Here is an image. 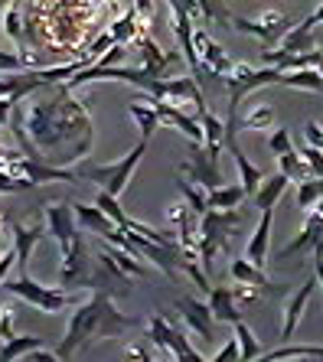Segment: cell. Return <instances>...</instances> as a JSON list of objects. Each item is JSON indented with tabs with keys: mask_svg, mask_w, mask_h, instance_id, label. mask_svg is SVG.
<instances>
[{
	"mask_svg": "<svg viewBox=\"0 0 323 362\" xmlns=\"http://www.w3.org/2000/svg\"><path fill=\"white\" fill-rule=\"evenodd\" d=\"M177 189L183 193V199H187V206L196 212V216H203L206 209H209V199H206V189L203 186H196L193 180L187 177V173H180L177 177Z\"/></svg>",
	"mask_w": 323,
	"mask_h": 362,
	"instance_id": "cell-23",
	"label": "cell"
},
{
	"mask_svg": "<svg viewBox=\"0 0 323 362\" xmlns=\"http://www.w3.org/2000/svg\"><path fill=\"white\" fill-rule=\"evenodd\" d=\"M199 124H203V134H206V144H219L225 147V121L209 115V108H199Z\"/></svg>",
	"mask_w": 323,
	"mask_h": 362,
	"instance_id": "cell-28",
	"label": "cell"
},
{
	"mask_svg": "<svg viewBox=\"0 0 323 362\" xmlns=\"http://www.w3.org/2000/svg\"><path fill=\"white\" fill-rule=\"evenodd\" d=\"M229 271H232V278L238 281V284H248V287H258V291H271V294H284V287L281 284H271L268 281V274H264L258 264H252L248 258H235V262L229 264Z\"/></svg>",
	"mask_w": 323,
	"mask_h": 362,
	"instance_id": "cell-15",
	"label": "cell"
},
{
	"mask_svg": "<svg viewBox=\"0 0 323 362\" xmlns=\"http://www.w3.org/2000/svg\"><path fill=\"white\" fill-rule=\"evenodd\" d=\"M111 46H114V40H111V33H105V36H102V40H98V42H92V49L86 52V59H88V62H92V66H95V62L102 59V52H105V49H111Z\"/></svg>",
	"mask_w": 323,
	"mask_h": 362,
	"instance_id": "cell-38",
	"label": "cell"
},
{
	"mask_svg": "<svg viewBox=\"0 0 323 362\" xmlns=\"http://www.w3.org/2000/svg\"><path fill=\"white\" fill-rule=\"evenodd\" d=\"M271 121H274V111L268 105H258L252 115H245V118L238 121V127L242 131H262V127H271Z\"/></svg>",
	"mask_w": 323,
	"mask_h": 362,
	"instance_id": "cell-30",
	"label": "cell"
},
{
	"mask_svg": "<svg viewBox=\"0 0 323 362\" xmlns=\"http://www.w3.org/2000/svg\"><path fill=\"white\" fill-rule=\"evenodd\" d=\"M248 219L245 209H206L203 216H199V242H196V248H199V264H203V271L213 268V258L225 248V242H229V232L235 226H242V222Z\"/></svg>",
	"mask_w": 323,
	"mask_h": 362,
	"instance_id": "cell-4",
	"label": "cell"
},
{
	"mask_svg": "<svg viewBox=\"0 0 323 362\" xmlns=\"http://www.w3.org/2000/svg\"><path fill=\"white\" fill-rule=\"evenodd\" d=\"M4 291L13 297H20V300L33 303V307H40L43 313H62L66 307H72V303L78 300L69 287H46V284H36L30 274H20L17 281H4Z\"/></svg>",
	"mask_w": 323,
	"mask_h": 362,
	"instance_id": "cell-6",
	"label": "cell"
},
{
	"mask_svg": "<svg viewBox=\"0 0 323 362\" xmlns=\"http://www.w3.org/2000/svg\"><path fill=\"white\" fill-rule=\"evenodd\" d=\"M95 206H98V209L105 212V216H108L111 222H114V226L118 228H124L128 226V212L121 209V202H118V196H111V193H105V189H98V196H95Z\"/></svg>",
	"mask_w": 323,
	"mask_h": 362,
	"instance_id": "cell-27",
	"label": "cell"
},
{
	"mask_svg": "<svg viewBox=\"0 0 323 362\" xmlns=\"http://www.w3.org/2000/svg\"><path fill=\"white\" fill-rule=\"evenodd\" d=\"M40 346H46V339H40V337H10L7 343L0 346V359H7V362L23 359V356H30L33 349H40Z\"/></svg>",
	"mask_w": 323,
	"mask_h": 362,
	"instance_id": "cell-22",
	"label": "cell"
},
{
	"mask_svg": "<svg viewBox=\"0 0 323 362\" xmlns=\"http://www.w3.org/2000/svg\"><path fill=\"white\" fill-rule=\"evenodd\" d=\"M128 323L131 320L114 307L108 291H98L88 303H78L76 307L72 320H69V329H66V339L59 343L56 356L59 359H72V356H78L82 346H88L92 339H102V337H118Z\"/></svg>",
	"mask_w": 323,
	"mask_h": 362,
	"instance_id": "cell-2",
	"label": "cell"
},
{
	"mask_svg": "<svg viewBox=\"0 0 323 362\" xmlns=\"http://www.w3.org/2000/svg\"><path fill=\"white\" fill-rule=\"evenodd\" d=\"M232 327H235V339H238V346H242V362H255V359H262L264 349H262V343L255 339V333H252V329H248L242 320H235Z\"/></svg>",
	"mask_w": 323,
	"mask_h": 362,
	"instance_id": "cell-24",
	"label": "cell"
},
{
	"mask_svg": "<svg viewBox=\"0 0 323 362\" xmlns=\"http://www.w3.org/2000/svg\"><path fill=\"white\" fill-rule=\"evenodd\" d=\"M314 287H317V278H307L304 284L298 287V294H290L288 307H284V327H281V339L294 337V329H298L300 317H304L307 303H310V297H314Z\"/></svg>",
	"mask_w": 323,
	"mask_h": 362,
	"instance_id": "cell-13",
	"label": "cell"
},
{
	"mask_svg": "<svg viewBox=\"0 0 323 362\" xmlns=\"http://www.w3.org/2000/svg\"><path fill=\"white\" fill-rule=\"evenodd\" d=\"M304 137L310 147H317V151H323V124H317V121H307L304 124Z\"/></svg>",
	"mask_w": 323,
	"mask_h": 362,
	"instance_id": "cell-37",
	"label": "cell"
},
{
	"mask_svg": "<svg viewBox=\"0 0 323 362\" xmlns=\"http://www.w3.org/2000/svg\"><path fill=\"white\" fill-rule=\"evenodd\" d=\"M219 144H189V160L183 163V173L193 180L196 186H203L206 193L222 186V170H219Z\"/></svg>",
	"mask_w": 323,
	"mask_h": 362,
	"instance_id": "cell-7",
	"label": "cell"
},
{
	"mask_svg": "<svg viewBox=\"0 0 323 362\" xmlns=\"http://www.w3.org/2000/svg\"><path fill=\"white\" fill-rule=\"evenodd\" d=\"M300 157H304V163L310 167V177H323V151H317V147H300Z\"/></svg>",
	"mask_w": 323,
	"mask_h": 362,
	"instance_id": "cell-35",
	"label": "cell"
},
{
	"mask_svg": "<svg viewBox=\"0 0 323 362\" xmlns=\"http://www.w3.org/2000/svg\"><path fill=\"white\" fill-rule=\"evenodd\" d=\"M0 137H4V124H0Z\"/></svg>",
	"mask_w": 323,
	"mask_h": 362,
	"instance_id": "cell-46",
	"label": "cell"
},
{
	"mask_svg": "<svg viewBox=\"0 0 323 362\" xmlns=\"http://www.w3.org/2000/svg\"><path fill=\"white\" fill-rule=\"evenodd\" d=\"M147 339H151L153 346H160L163 353L170 356V359H177V362H203V356L189 346V339L183 337L180 329H173L160 313L151 317V323H147Z\"/></svg>",
	"mask_w": 323,
	"mask_h": 362,
	"instance_id": "cell-8",
	"label": "cell"
},
{
	"mask_svg": "<svg viewBox=\"0 0 323 362\" xmlns=\"http://www.w3.org/2000/svg\"><path fill=\"white\" fill-rule=\"evenodd\" d=\"M271 362L281 359H323V346H281L274 353H268Z\"/></svg>",
	"mask_w": 323,
	"mask_h": 362,
	"instance_id": "cell-29",
	"label": "cell"
},
{
	"mask_svg": "<svg viewBox=\"0 0 323 362\" xmlns=\"http://www.w3.org/2000/svg\"><path fill=\"white\" fill-rule=\"evenodd\" d=\"M128 115L134 118V124L141 127V137H144V141H151L153 131L160 127V115H157V108H153V98H151V95H147V98H141V101H131V105H128Z\"/></svg>",
	"mask_w": 323,
	"mask_h": 362,
	"instance_id": "cell-18",
	"label": "cell"
},
{
	"mask_svg": "<svg viewBox=\"0 0 323 362\" xmlns=\"http://www.w3.org/2000/svg\"><path fill=\"white\" fill-rule=\"evenodd\" d=\"M111 40L114 42H128V40H137V13H124L118 23L111 26Z\"/></svg>",
	"mask_w": 323,
	"mask_h": 362,
	"instance_id": "cell-32",
	"label": "cell"
},
{
	"mask_svg": "<svg viewBox=\"0 0 323 362\" xmlns=\"http://www.w3.org/2000/svg\"><path fill=\"white\" fill-rule=\"evenodd\" d=\"M320 199H323V177H307V180H300V189H298V206H300V209L310 212Z\"/></svg>",
	"mask_w": 323,
	"mask_h": 362,
	"instance_id": "cell-26",
	"label": "cell"
},
{
	"mask_svg": "<svg viewBox=\"0 0 323 362\" xmlns=\"http://www.w3.org/2000/svg\"><path fill=\"white\" fill-rule=\"evenodd\" d=\"M278 85H288V88H300V92L323 95V76L317 72V69H290V72H281Z\"/></svg>",
	"mask_w": 323,
	"mask_h": 362,
	"instance_id": "cell-20",
	"label": "cell"
},
{
	"mask_svg": "<svg viewBox=\"0 0 323 362\" xmlns=\"http://www.w3.org/2000/svg\"><path fill=\"white\" fill-rule=\"evenodd\" d=\"M134 13L144 20V23H151V17H153V0H137V10H134Z\"/></svg>",
	"mask_w": 323,
	"mask_h": 362,
	"instance_id": "cell-42",
	"label": "cell"
},
{
	"mask_svg": "<svg viewBox=\"0 0 323 362\" xmlns=\"http://www.w3.org/2000/svg\"><path fill=\"white\" fill-rule=\"evenodd\" d=\"M46 226H49L52 238L59 242L62 264H59V287H82L92 281V268H88V248L86 235L78 232L76 209L66 202H52L46 206Z\"/></svg>",
	"mask_w": 323,
	"mask_h": 362,
	"instance_id": "cell-3",
	"label": "cell"
},
{
	"mask_svg": "<svg viewBox=\"0 0 323 362\" xmlns=\"http://www.w3.org/2000/svg\"><path fill=\"white\" fill-rule=\"evenodd\" d=\"M72 209H76V222H78V226L88 228V232H95V235H102L105 242H108L111 232L118 228L114 222L108 219V216H105L102 209H98V206H86V202H76Z\"/></svg>",
	"mask_w": 323,
	"mask_h": 362,
	"instance_id": "cell-16",
	"label": "cell"
},
{
	"mask_svg": "<svg viewBox=\"0 0 323 362\" xmlns=\"http://www.w3.org/2000/svg\"><path fill=\"white\" fill-rule=\"evenodd\" d=\"M4 226H7V222H4V219H0V235H4Z\"/></svg>",
	"mask_w": 323,
	"mask_h": 362,
	"instance_id": "cell-45",
	"label": "cell"
},
{
	"mask_svg": "<svg viewBox=\"0 0 323 362\" xmlns=\"http://www.w3.org/2000/svg\"><path fill=\"white\" fill-rule=\"evenodd\" d=\"M288 183L290 180L284 177V173H274V177H264V183L258 186L255 189V196H252V206H255L258 212L262 209H274V202L281 199V193H284V189H288Z\"/></svg>",
	"mask_w": 323,
	"mask_h": 362,
	"instance_id": "cell-19",
	"label": "cell"
},
{
	"mask_svg": "<svg viewBox=\"0 0 323 362\" xmlns=\"http://www.w3.org/2000/svg\"><path fill=\"white\" fill-rule=\"evenodd\" d=\"M13 134L30 157L66 167L92 151V118L86 101H76L66 85L52 88L40 101H30L26 111L13 115Z\"/></svg>",
	"mask_w": 323,
	"mask_h": 362,
	"instance_id": "cell-1",
	"label": "cell"
},
{
	"mask_svg": "<svg viewBox=\"0 0 323 362\" xmlns=\"http://www.w3.org/2000/svg\"><path fill=\"white\" fill-rule=\"evenodd\" d=\"M10 264H17V248H7V255H0V284H4V278H7Z\"/></svg>",
	"mask_w": 323,
	"mask_h": 362,
	"instance_id": "cell-41",
	"label": "cell"
},
{
	"mask_svg": "<svg viewBox=\"0 0 323 362\" xmlns=\"http://www.w3.org/2000/svg\"><path fill=\"white\" fill-rule=\"evenodd\" d=\"M30 180L26 177H17V173H10V170L0 167V193H20V189H30Z\"/></svg>",
	"mask_w": 323,
	"mask_h": 362,
	"instance_id": "cell-33",
	"label": "cell"
},
{
	"mask_svg": "<svg viewBox=\"0 0 323 362\" xmlns=\"http://www.w3.org/2000/svg\"><path fill=\"white\" fill-rule=\"evenodd\" d=\"M13 333H10V317H4V310H0V339H10Z\"/></svg>",
	"mask_w": 323,
	"mask_h": 362,
	"instance_id": "cell-43",
	"label": "cell"
},
{
	"mask_svg": "<svg viewBox=\"0 0 323 362\" xmlns=\"http://www.w3.org/2000/svg\"><path fill=\"white\" fill-rule=\"evenodd\" d=\"M20 66H23L20 56H13V52H0V72H17Z\"/></svg>",
	"mask_w": 323,
	"mask_h": 362,
	"instance_id": "cell-40",
	"label": "cell"
},
{
	"mask_svg": "<svg viewBox=\"0 0 323 362\" xmlns=\"http://www.w3.org/2000/svg\"><path fill=\"white\" fill-rule=\"evenodd\" d=\"M144 151H147V141L141 137L137 147H131L118 163H102V167H98V163H82L76 173L82 180H88V183H95L98 189H105V193L121 196L128 189V183H131V177H134V170H137V163H141V157H144Z\"/></svg>",
	"mask_w": 323,
	"mask_h": 362,
	"instance_id": "cell-5",
	"label": "cell"
},
{
	"mask_svg": "<svg viewBox=\"0 0 323 362\" xmlns=\"http://www.w3.org/2000/svg\"><path fill=\"white\" fill-rule=\"evenodd\" d=\"M229 26L238 30V33H248L255 36V40L264 42V49H268V42H278L281 36L288 33L290 20L284 13H262L258 20H245V17H229Z\"/></svg>",
	"mask_w": 323,
	"mask_h": 362,
	"instance_id": "cell-9",
	"label": "cell"
},
{
	"mask_svg": "<svg viewBox=\"0 0 323 362\" xmlns=\"http://www.w3.org/2000/svg\"><path fill=\"white\" fill-rule=\"evenodd\" d=\"M46 232H49V226H46V222H33V226H13L20 274H30V258H33V248L40 245V238H43Z\"/></svg>",
	"mask_w": 323,
	"mask_h": 362,
	"instance_id": "cell-12",
	"label": "cell"
},
{
	"mask_svg": "<svg viewBox=\"0 0 323 362\" xmlns=\"http://www.w3.org/2000/svg\"><path fill=\"white\" fill-rule=\"evenodd\" d=\"M124 59H128V46H124V42H114L108 52H102V59L95 62V66H121Z\"/></svg>",
	"mask_w": 323,
	"mask_h": 362,
	"instance_id": "cell-36",
	"label": "cell"
},
{
	"mask_svg": "<svg viewBox=\"0 0 323 362\" xmlns=\"http://www.w3.org/2000/svg\"><path fill=\"white\" fill-rule=\"evenodd\" d=\"M209 310H213L216 323L242 320V313L235 310V287H213L209 291Z\"/></svg>",
	"mask_w": 323,
	"mask_h": 362,
	"instance_id": "cell-17",
	"label": "cell"
},
{
	"mask_svg": "<svg viewBox=\"0 0 323 362\" xmlns=\"http://www.w3.org/2000/svg\"><path fill=\"white\" fill-rule=\"evenodd\" d=\"M196 7H199V17L203 20H216V23L229 26V10H225V4L222 0H196Z\"/></svg>",
	"mask_w": 323,
	"mask_h": 362,
	"instance_id": "cell-31",
	"label": "cell"
},
{
	"mask_svg": "<svg viewBox=\"0 0 323 362\" xmlns=\"http://www.w3.org/2000/svg\"><path fill=\"white\" fill-rule=\"evenodd\" d=\"M314 274L320 278V291H323V258H314Z\"/></svg>",
	"mask_w": 323,
	"mask_h": 362,
	"instance_id": "cell-44",
	"label": "cell"
},
{
	"mask_svg": "<svg viewBox=\"0 0 323 362\" xmlns=\"http://www.w3.org/2000/svg\"><path fill=\"white\" fill-rule=\"evenodd\" d=\"M278 163H281V173H284L288 180H298V183H300V180L310 177V167L304 163V157H300L298 147H290L288 153H281Z\"/></svg>",
	"mask_w": 323,
	"mask_h": 362,
	"instance_id": "cell-25",
	"label": "cell"
},
{
	"mask_svg": "<svg viewBox=\"0 0 323 362\" xmlns=\"http://www.w3.org/2000/svg\"><path fill=\"white\" fill-rule=\"evenodd\" d=\"M232 359H242V346H238V339H229V343L216 353V362H232Z\"/></svg>",
	"mask_w": 323,
	"mask_h": 362,
	"instance_id": "cell-39",
	"label": "cell"
},
{
	"mask_svg": "<svg viewBox=\"0 0 323 362\" xmlns=\"http://www.w3.org/2000/svg\"><path fill=\"white\" fill-rule=\"evenodd\" d=\"M271 222H274V209H262V219H258V228L252 232V242L245 248V258L258 268H264L268 262V242H271Z\"/></svg>",
	"mask_w": 323,
	"mask_h": 362,
	"instance_id": "cell-14",
	"label": "cell"
},
{
	"mask_svg": "<svg viewBox=\"0 0 323 362\" xmlns=\"http://www.w3.org/2000/svg\"><path fill=\"white\" fill-rule=\"evenodd\" d=\"M193 46H196V56H199V62H203L209 72H216L219 78H225L232 69H235V59H232L229 52L222 49L219 42L206 33V30H193Z\"/></svg>",
	"mask_w": 323,
	"mask_h": 362,
	"instance_id": "cell-10",
	"label": "cell"
},
{
	"mask_svg": "<svg viewBox=\"0 0 323 362\" xmlns=\"http://www.w3.org/2000/svg\"><path fill=\"white\" fill-rule=\"evenodd\" d=\"M206 199H209V209H238L248 196H245V189H242V183H229V186L222 183V186H216V189H209Z\"/></svg>",
	"mask_w": 323,
	"mask_h": 362,
	"instance_id": "cell-21",
	"label": "cell"
},
{
	"mask_svg": "<svg viewBox=\"0 0 323 362\" xmlns=\"http://www.w3.org/2000/svg\"><path fill=\"white\" fill-rule=\"evenodd\" d=\"M290 147H294V141H290V131L288 127H278L271 137H268V151L274 153V157H281V153H288Z\"/></svg>",
	"mask_w": 323,
	"mask_h": 362,
	"instance_id": "cell-34",
	"label": "cell"
},
{
	"mask_svg": "<svg viewBox=\"0 0 323 362\" xmlns=\"http://www.w3.org/2000/svg\"><path fill=\"white\" fill-rule=\"evenodd\" d=\"M177 310L183 313V320H187V327L193 329L196 337L203 339V343H213L216 339V317H213V310H209V303L196 300V297H180Z\"/></svg>",
	"mask_w": 323,
	"mask_h": 362,
	"instance_id": "cell-11",
	"label": "cell"
}]
</instances>
